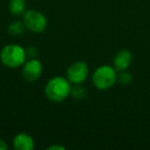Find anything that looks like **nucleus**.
<instances>
[{
    "label": "nucleus",
    "mask_w": 150,
    "mask_h": 150,
    "mask_svg": "<svg viewBox=\"0 0 150 150\" xmlns=\"http://www.w3.org/2000/svg\"><path fill=\"white\" fill-rule=\"evenodd\" d=\"M72 84L63 76H54L45 84L44 95L46 99L52 103H61L65 101L71 94Z\"/></svg>",
    "instance_id": "f257e3e1"
},
{
    "label": "nucleus",
    "mask_w": 150,
    "mask_h": 150,
    "mask_svg": "<svg viewBox=\"0 0 150 150\" xmlns=\"http://www.w3.org/2000/svg\"><path fill=\"white\" fill-rule=\"evenodd\" d=\"M27 59V52L21 45L15 43L7 44L3 46L0 52L1 63L7 68H19L23 66Z\"/></svg>",
    "instance_id": "f03ea898"
},
{
    "label": "nucleus",
    "mask_w": 150,
    "mask_h": 150,
    "mask_svg": "<svg viewBox=\"0 0 150 150\" xmlns=\"http://www.w3.org/2000/svg\"><path fill=\"white\" fill-rule=\"evenodd\" d=\"M92 82L98 90L105 91L112 88L117 82V71L113 66L102 65L94 71Z\"/></svg>",
    "instance_id": "7ed1b4c3"
},
{
    "label": "nucleus",
    "mask_w": 150,
    "mask_h": 150,
    "mask_svg": "<svg viewBox=\"0 0 150 150\" xmlns=\"http://www.w3.org/2000/svg\"><path fill=\"white\" fill-rule=\"evenodd\" d=\"M23 23L26 29L34 33H41L46 29L47 20L43 13L36 9L26 11L23 15Z\"/></svg>",
    "instance_id": "20e7f679"
},
{
    "label": "nucleus",
    "mask_w": 150,
    "mask_h": 150,
    "mask_svg": "<svg viewBox=\"0 0 150 150\" xmlns=\"http://www.w3.org/2000/svg\"><path fill=\"white\" fill-rule=\"evenodd\" d=\"M88 76V67L82 61L74 62L67 69V79L71 84H81Z\"/></svg>",
    "instance_id": "39448f33"
},
{
    "label": "nucleus",
    "mask_w": 150,
    "mask_h": 150,
    "mask_svg": "<svg viewBox=\"0 0 150 150\" xmlns=\"http://www.w3.org/2000/svg\"><path fill=\"white\" fill-rule=\"evenodd\" d=\"M42 64L39 60L35 58H31L28 61H26L23 65L22 69V74L23 77L27 81L32 82L37 80L42 74Z\"/></svg>",
    "instance_id": "423d86ee"
},
{
    "label": "nucleus",
    "mask_w": 150,
    "mask_h": 150,
    "mask_svg": "<svg viewBox=\"0 0 150 150\" xmlns=\"http://www.w3.org/2000/svg\"><path fill=\"white\" fill-rule=\"evenodd\" d=\"M133 62V54L129 50H121L117 52L113 60V67L116 69L117 72L127 70Z\"/></svg>",
    "instance_id": "0eeeda50"
},
{
    "label": "nucleus",
    "mask_w": 150,
    "mask_h": 150,
    "mask_svg": "<svg viewBox=\"0 0 150 150\" xmlns=\"http://www.w3.org/2000/svg\"><path fill=\"white\" fill-rule=\"evenodd\" d=\"M13 146L17 150H32L35 147V142L28 134L19 133L13 139Z\"/></svg>",
    "instance_id": "6e6552de"
},
{
    "label": "nucleus",
    "mask_w": 150,
    "mask_h": 150,
    "mask_svg": "<svg viewBox=\"0 0 150 150\" xmlns=\"http://www.w3.org/2000/svg\"><path fill=\"white\" fill-rule=\"evenodd\" d=\"M8 9L15 17L23 16L26 11V0H9Z\"/></svg>",
    "instance_id": "1a4fd4ad"
},
{
    "label": "nucleus",
    "mask_w": 150,
    "mask_h": 150,
    "mask_svg": "<svg viewBox=\"0 0 150 150\" xmlns=\"http://www.w3.org/2000/svg\"><path fill=\"white\" fill-rule=\"evenodd\" d=\"M25 29H26V27H25V25H24L23 22L13 21V23L9 24L8 28H7V31H8V33L11 34V35L18 36V35H21Z\"/></svg>",
    "instance_id": "9d476101"
},
{
    "label": "nucleus",
    "mask_w": 150,
    "mask_h": 150,
    "mask_svg": "<svg viewBox=\"0 0 150 150\" xmlns=\"http://www.w3.org/2000/svg\"><path fill=\"white\" fill-rule=\"evenodd\" d=\"M132 80H133V76L127 70L120 71L119 73H117V82L120 83L121 86H129L132 82Z\"/></svg>",
    "instance_id": "9b49d317"
},
{
    "label": "nucleus",
    "mask_w": 150,
    "mask_h": 150,
    "mask_svg": "<svg viewBox=\"0 0 150 150\" xmlns=\"http://www.w3.org/2000/svg\"><path fill=\"white\" fill-rule=\"evenodd\" d=\"M86 92L83 88L81 86V84H73L72 88H71V96L74 99H77V100H80V99L84 98Z\"/></svg>",
    "instance_id": "f8f14e48"
},
{
    "label": "nucleus",
    "mask_w": 150,
    "mask_h": 150,
    "mask_svg": "<svg viewBox=\"0 0 150 150\" xmlns=\"http://www.w3.org/2000/svg\"><path fill=\"white\" fill-rule=\"evenodd\" d=\"M47 149H48V150H57V149H59V150H65V149H66V148H65L64 146L52 145V146H48V147H47Z\"/></svg>",
    "instance_id": "ddd939ff"
},
{
    "label": "nucleus",
    "mask_w": 150,
    "mask_h": 150,
    "mask_svg": "<svg viewBox=\"0 0 150 150\" xmlns=\"http://www.w3.org/2000/svg\"><path fill=\"white\" fill-rule=\"evenodd\" d=\"M7 148H8V146H7L6 142L4 140L0 139V150H7Z\"/></svg>",
    "instance_id": "4468645a"
}]
</instances>
